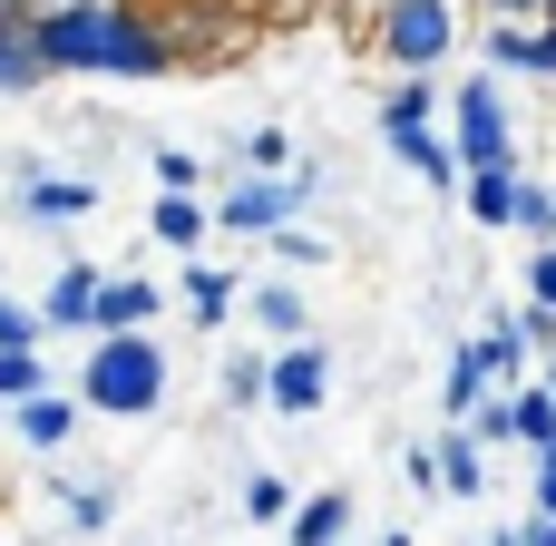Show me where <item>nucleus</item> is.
I'll return each instance as SVG.
<instances>
[{
    "instance_id": "nucleus-1",
    "label": "nucleus",
    "mask_w": 556,
    "mask_h": 546,
    "mask_svg": "<svg viewBox=\"0 0 556 546\" xmlns=\"http://www.w3.org/2000/svg\"><path fill=\"white\" fill-rule=\"evenodd\" d=\"M29 49H39L49 78H166L176 68L156 0H59V10H29Z\"/></svg>"
},
{
    "instance_id": "nucleus-2",
    "label": "nucleus",
    "mask_w": 556,
    "mask_h": 546,
    "mask_svg": "<svg viewBox=\"0 0 556 546\" xmlns=\"http://www.w3.org/2000/svg\"><path fill=\"white\" fill-rule=\"evenodd\" d=\"M176 391V361L156 342V322L137 332H88V361H78V410L88 420H156Z\"/></svg>"
},
{
    "instance_id": "nucleus-3",
    "label": "nucleus",
    "mask_w": 556,
    "mask_h": 546,
    "mask_svg": "<svg viewBox=\"0 0 556 546\" xmlns=\"http://www.w3.org/2000/svg\"><path fill=\"white\" fill-rule=\"evenodd\" d=\"M313 195H323V156H293V166H244V186H225V195L205 205V225H225V234H274V225H293Z\"/></svg>"
},
{
    "instance_id": "nucleus-4",
    "label": "nucleus",
    "mask_w": 556,
    "mask_h": 546,
    "mask_svg": "<svg viewBox=\"0 0 556 546\" xmlns=\"http://www.w3.org/2000/svg\"><path fill=\"white\" fill-rule=\"evenodd\" d=\"M440 137H450V156L459 166H508L518 156V117H508V88H498V68H469L450 98H440Z\"/></svg>"
},
{
    "instance_id": "nucleus-5",
    "label": "nucleus",
    "mask_w": 556,
    "mask_h": 546,
    "mask_svg": "<svg viewBox=\"0 0 556 546\" xmlns=\"http://www.w3.org/2000/svg\"><path fill=\"white\" fill-rule=\"evenodd\" d=\"M371 49H381L391 68H440V59L459 49V0H391L381 29H371Z\"/></svg>"
},
{
    "instance_id": "nucleus-6",
    "label": "nucleus",
    "mask_w": 556,
    "mask_h": 546,
    "mask_svg": "<svg viewBox=\"0 0 556 546\" xmlns=\"http://www.w3.org/2000/svg\"><path fill=\"white\" fill-rule=\"evenodd\" d=\"M323 401H332V342L293 332L283 352H264V410L274 420H313Z\"/></svg>"
},
{
    "instance_id": "nucleus-7",
    "label": "nucleus",
    "mask_w": 556,
    "mask_h": 546,
    "mask_svg": "<svg viewBox=\"0 0 556 546\" xmlns=\"http://www.w3.org/2000/svg\"><path fill=\"white\" fill-rule=\"evenodd\" d=\"M479 68H498V78H556V20L547 10L489 20V29H479Z\"/></svg>"
},
{
    "instance_id": "nucleus-8",
    "label": "nucleus",
    "mask_w": 556,
    "mask_h": 546,
    "mask_svg": "<svg viewBox=\"0 0 556 546\" xmlns=\"http://www.w3.org/2000/svg\"><path fill=\"white\" fill-rule=\"evenodd\" d=\"M78 420H88V410H78V391H49V381L10 401V430H20V449H39V459H59V449L78 440Z\"/></svg>"
},
{
    "instance_id": "nucleus-9",
    "label": "nucleus",
    "mask_w": 556,
    "mask_h": 546,
    "mask_svg": "<svg viewBox=\"0 0 556 546\" xmlns=\"http://www.w3.org/2000/svg\"><path fill=\"white\" fill-rule=\"evenodd\" d=\"M381 147L410 166V176H430L440 195L459 186V156H450V137H440V117H381Z\"/></svg>"
},
{
    "instance_id": "nucleus-10",
    "label": "nucleus",
    "mask_w": 556,
    "mask_h": 546,
    "mask_svg": "<svg viewBox=\"0 0 556 546\" xmlns=\"http://www.w3.org/2000/svg\"><path fill=\"white\" fill-rule=\"evenodd\" d=\"M156 313H166V293L147 274H98V293H88V332H137Z\"/></svg>"
},
{
    "instance_id": "nucleus-11",
    "label": "nucleus",
    "mask_w": 556,
    "mask_h": 546,
    "mask_svg": "<svg viewBox=\"0 0 556 546\" xmlns=\"http://www.w3.org/2000/svg\"><path fill=\"white\" fill-rule=\"evenodd\" d=\"M98 195H108L98 176H29L20 186V215L29 225H78V215H98Z\"/></svg>"
},
{
    "instance_id": "nucleus-12",
    "label": "nucleus",
    "mask_w": 556,
    "mask_h": 546,
    "mask_svg": "<svg viewBox=\"0 0 556 546\" xmlns=\"http://www.w3.org/2000/svg\"><path fill=\"white\" fill-rule=\"evenodd\" d=\"M235 303H244V313H254V332H274V342L313 332V303H303V283H293V274H274V283H235Z\"/></svg>"
},
{
    "instance_id": "nucleus-13",
    "label": "nucleus",
    "mask_w": 556,
    "mask_h": 546,
    "mask_svg": "<svg viewBox=\"0 0 556 546\" xmlns=\"http://www.w3.org/2000/svg\"><path fill=\"white\" fill-rule=\"evenodd\" d=\"M39 88H49V68H39V49H29V10L0 0V98H39Z\"/></svg>"
},
{
    "instance_id": "nucleus-14",
    "label": "nucleus",
    "mask_w": 556,
    "mask_h": 546,
    "mask_svg": "<svg viewBox=\"0 0 556 546\" xmlns=\"http://www.w3.org/2000/svg\"><path fill=\"white\" fill-rule=\"evenodd\" d=\"M342 537H352V498H342V488H323V498L293 488V508H283V546H342Z\"/></svg>"
},
{
    "instance_id": "nucleus-15",
    "label": "nucleus",
    "mask_w": 556,
    "mask_h": 546,
    "mask_svg": "<svg viewBox=\"0 0 556 546\" xmlns=\"http://www.w3.org/2000/svg\"><path fill=\"white\" fill-rule=\"evenodd\" d=\"M147 234H156L166 254H195V244H205V195H195V186H156Z\"/></svg>"
},
{
    "instance_id": "nucleus-16",
    "label": "nucleus",
    "mask_w": 556,
    "mask_h": 546,
    "mask_svg": "<svg viewBox=\"0 0 556 546\" xmlns=\"http://www.w3.org/2000/svg\"><path fill=\"white\" fill-rule=\"evenodd\" d=\"M88 293H98V264H59V274H49V293L29 303V313H39V332H88Z\"/></svg>"
},
{
    "instance_id": "nucleus-17",
    "label": "nucleus",
    "mask_w": 556,
    "mask_h": 546,
    "mask_svg": "<svg viewBox=\"0 0 556 546\" xmlns=\"http://www.w3.org/2000/svg\"><path fill=\"white\" fill-rule=\"evenodd\" d=\"M235 264H176V293H186V313H195V332H215L225 313H235Z\"/></svg>"
},
{
    "instance_id": "nucleus-18",
    "label": "nucleus",
    "mask_w": 556,
    "mask_h": 546,
    "mask_svg": "<svg viewBox=\"0 0 556 546\" xmlns=\"http://www.w3.org/2000/svg\"><path fill=\"white\" fill-rule=\"evenodd\" d=\"M430 459H440V498H489V449L450 420V440H430Z\"/></svg>"
},
{
    "instance_id": "nucleus-19",
    "label": "nucleus",
    "mask_w": 556,
    "mask_h": 546,
    "mask_svg": "<svg viewBox=\"0 0 556 546\" xmlns=\"http://www.w3.org/2000/svg\"><path fill=\"white\" fill-rule=\"evenodd\" d=\"M508 440H518V449H547V440H556V391L538 381V371L508 381Z\"/></svg>"
},
{
    "instance_id": "nucleus-20",
    "label": "nucleus",
    "mask_w": 556,
    "mask_h": 546,
    "mask_svg": "<svg viewBox=\"0 0 556 546\" xmlns=\"http://www.w3.org/2000/svg\"><path fill=\"white\" fill-rule=\"evenodd\" d=\"M469 352H479V371H489V381H528V361H538V352L518 342V322H489V332H469Z\"/></svg>"
},
{
    "instance_id": "nucleus-21",
    "label": "nucleus",
    "mask_w": 556,
    "mask_h": 546,
    "mask_svg": "<svg viewBox=\"0 0 556 546\" xmlns=\"http://www.w3.org/2000/svg\"><path fill=\"white\" fill-rule=\"evenodd\" d=\"M59 498H68V537H108V518H117V479H68Z\"/></svg>"
},
{
    "instance_id": "nucleus-22",
    "label": "nucleus",
    "mask_w": 556,
    "mask_h": 546,
    "mask_svg": "<svg viewBox=\"0 0 556 546\" xmlns=\"http://www.w3.org/2000/svg\"><path fill=\"white\" fill-rule=\"evenodd\" d=\"M254 244H264L283 274H313V264H332V244H323V234H303V215H293V225H274V234H254Z\"/></svg>"
},
{
    "instance_id": "nucleus-23",
    "label": "nucleus",
    "mask_w": 556,
    "mask_h": 546,
    "mask_svg": "<svg viewBox=\"0 0 556 546\" xmlns=\"http://www.w3.org/2000/svg\"><path fill=\"white\" fill-rule=\"evenodd\" d=\"M215 391H225V410H264V352H225Z\"/></svg>"
},
{
    "instance_id": "nucleus-24",
    "label": "nucleus",
    "mask_w": 556,
    "mask_h": 546,
    "mask_svg": "<svg viewBox=\"0 0 556 546\" xmlns=\"http://www.w3.org/2000/svg\"><path fill=\"white\" fill-rule=\"evenodd\" d=\"M235 508H244V518H254V528H283V508H293V479H283V469H254V479H244V498H235Z\"/></svg>"
},
{
    "instance_id": "nucleus-25",
    "label": "nucleus",
    "mask_w": 556,
    "mask_h": 546,
    "mask_svg": "<svg viewBox=\"0 0 556 546\" xmlns=\"http://www.w3.org/2000/svg\"><path fill=\"white\" fill-rule=\"evenodd\" d=\"M49 381V361H39V342H0V410L20 401V391H39Z\"/></svg>"
},
{
    "instance_id": "nucleus-26",
    "label": "nucleus",
    "mask_w": 556,
    "mask_h": 546,
    "mask_svg": "<svg viewBox=\"0 0 556 546\" xmlns=\"http://www.w3.org/2000/svg\"><path fill=\"white\" fill-rule=\"evenodd\" d=\"M508 225L547 244V234H556V186H538V176H518V205H508Z\"/></svg>"
},
{
    "instance_id": "nucleus-27",
    "label": "nucleus",
    "mask_w": 556,
    "mask_h": 546,
    "mask_svg": "<svg viewBox=\"0 0 556 546\" xmlns=\"http://www.w3.org/2000/svg\"><path fill=\"white\" fill-rule=\"evenodd\" d=\"M479 391H489V371H479V352L459 342V352H450V381H440V401H450V420H459V410H469Z\"/></svg>"
},
{
    "instance_id": "nucleus-28",
    "label": "nucleus",
    "mask_w": 556,
    "mask_h": 546,
    "mask_svg": "<svg viewBox=\"0 0 556 546\" xmlns=\"http://www.w3.org/2000/svg\"><path fill=\"white\" fill-rule=\"evenodd\" d=\"M235 156H244V166H293V137H283V127H254Z\"/></svg>"
},
{
    "instance_id": "nucleus-29",
    "label": "nucleus",
    "mask_w": 556,
    "mask_h": 546,
    "mask_svg": "<svg viewBox=\"0 0 556 546\" xmlns=\"http://www.w3.org/2000/svg\"><path fill=\"white\" fill-rule=\"evenodd\" d=\"M156 186H205V156H186V147H156Z\"/></svg>"
},
{
    "instance_id": "nucleus-30",
    "label": "nucleus",
    "mask_w": 556,
    "mask_h": 546,
    "mask_svg": "<svg viewBox=\"0 0 556 546\" xmlns=\"http://www.w3.org/2000/svg\"><path fill=\"white\" fill-rule=\"evenodd\" d=\"M0 342H49V332H39V313H29L20 293H0Z\"/></svg>"
},
{
    "instance_id": "nucleus-31",
    "label": "nucleus",
    "mask_w": 556,
    "mask_h": 546,
    "mask_svg": "<svg viewBox=\"0 0 556 546\" xmlns=\"http://www.w3.org/2000/svg\"><path fill=\"white\" fill-rule=\"evenodd\" d=\"M518 342H528V352H556V303H528V313H518Z\"/></svg>"
},
{
    "instance_id": "nucleus-32",
    "label": "nucleus",
    "mask_w": 556,
    "mask_h": 546,
    "mask_svg": "<svg viewBox=\"0 0 556 546\" xmlns=\"http://www.w3.org/2000/svg\"><path fill=\"white\" fill-rule=\"evenodd\" d=\"M528 303H556V234L528 254Z\"/></svg>"
},
{
    "instance_id": "nucleus-33",
    "label": "nucleus",
    "mask_w": 556,
    "mask_h": 546,
    "mask_svg": "<svg viewBox=\"0 0 556 546\" xmlns=\"http://www.w3.org/2000/svg\"><path fill=\"white\" fill-rule=\"evenodd\" d=\"M401 479H410V488H420V498H430V488H440V459H430V440H410V449H401Z\"/></svg>"
},
{
    "instance_id": "nucleus-34",
    "label": "nucleus",
    "mask_w": 556,
    "mask_h": 546,
    "mask_svg": "<svg viewBox=\"0 0 556 546\" xmlns=\"http://www.w3.org/2000/svg\"><path fill=\"white\" fill-rule=\"evenodd\" d=\"M528 498H538V518H556V440L538 449V488H528Z\"/></svg>"
},
{
    "instance_id": "nucleus-35",
    "label": "nucleus",
    "mask_w": 556,
    "mask_h": 546,
    "mask_svg": "<svg viewBox=\"0 0 556 546\" xmlns=\"http://www.w3.org/2000/svg\"><path fill=\"white\" fill-rule=\"evenodd\" d=\"M518 546H556V518H528V528H508Z\"/></svg>"
},
{
    "instance_id": "nucleus-36",
    "label": "nucleus",
    "mask_w": 556,
    "mask_h": 546,
    "mask_svg": "<svg viewBox=\"0 0 556 546\" xmlns=\"http://www.w3.org/2000/svg\"><path fill=\"white\" fill-rule=\"evenodd\" d=\"M479 10H489V20H528L538 0H479Z\"/></svg>"
},
{
    "instance_id": "nucleus-37",
    "label": "nucleus",
    "mask_w": 556,
    "mask_h": 546,
    "mask_svg": "<svg viewBox=\"0 0 556 546\" xmlns=\"http://www.w3.org/2000/svg\"><path fill=\"white\" fill-rule=\"evenodd\" d=\"M20 10H59V0H20Z\"/></svg>"
},
{
    "instance_id": "nucleus-38",
    "label": "nucleus",
    "mask_w": 556,
    "mask_h": 546,
    "mask_svg": "<svg viewBox=\"0 0 556 546\" xmlns=\"http://www.w3.org/2000/svg\"><path fill=\"white\" fill-rule=\"evenodd\" d=\"M489 546H518V537H508V528H498V537H489Z\"/></svg>"
},
{
    "instance_id": "nucleus-39",
    "label": "nucleus",
    "mask_w": 556,
    "mask_h": 546,
    "mask_svg": "<svg viewBox=\"0 0 556 546\" xmlns=\"http://www.w3.org/2000/svg\"><path fill=\"white\" fill-rule=\"evenodd\" d=\"M538 10H547V20H556V0H538Z\"/></svg>"
},
{
    "instance_id": "nucleus-40",
    "label": "nucleus",
    "mask_w": 556,
    "mask_h": 546,
    "mask_svg": "<svg viewBox=\"0 0 556 546\" xmlns=\"http://www.w3.org/2000/svg\"><path fill=\"white\" fill-rule=\"evenodd\" d=\"M381 546H410V537H381Z\"/></svg>"
}]
</instances>
